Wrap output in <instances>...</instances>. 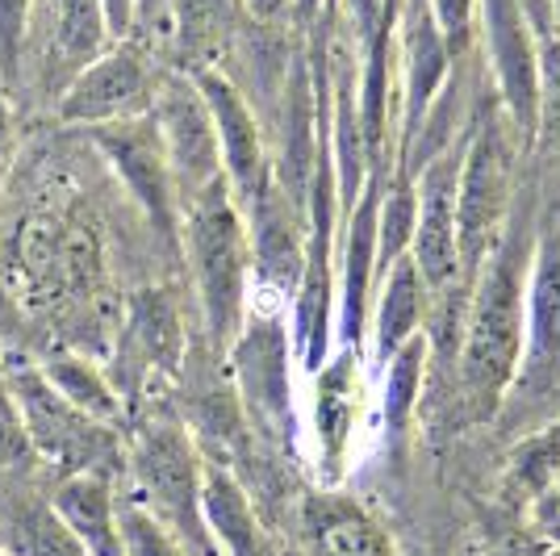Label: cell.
Here are the masks:
<instances>
[{
  "instance_id": "obj_1",
  "label": "cell",
  "mask_w": 560,
  "mask_h": 556,
  "mask_svg": "<svg viewBox=\"0 0 560 556\" xmlns=\"http://www.w3.org/2000/svg\"><path fill=\"white\" fill-rule=\"evenodd\" d=\"M532 218L514 209L506 231L490 259L468 285V310L456 364V394L468 418H493L518 377L523 356V298H527V268H532Z\"/></svg>"
},
{
  "instance_id": "obj_2",
  "label": "cell",
  "mask_w": 560,
  "mask_h": 556,
  "mask_svg": "<svg viewBox=\"0 0 560 556\" xmlns=\"http://www.w3.org/2000/svg\"><path fill=\"white\" fill-rule=\"evenodd\" d=\"M180 243L210 339L222 351H231L252 314V243H247V218L234 206L226 181H218L180 209Z\"/></svg>"
},
{
  "instance_id": "obj_3",
  "label": "cell",
  "mask_w": 560,
  "mask_h": 556,
  "mask_svg": "<svg viewBox=\"0 0 560 556\" xmlns=\"http://www.w3.org/2000/svg\"><path fill=\"white\" fill-rule=\"evenodd\" d=\"M527 142L518 139L511 117L498 109V101H486L472 117L456 176V252H460V280L472 285L481 264L490 259L498 239L514 213V176H518V151Z\"/></svg>"
},
{
  "instance_id": "obj_4",
  "label": "cell",
  "mask_w": 560,
  "mask_h": 556,
  "mask_svg": "<svg viewBox=\"0 0 560 556\" xmlns=\"http://www.w3.org/2000/svg\"><path fill=\"white\" fill-rule=\"evenodd\" d=\"M201 468L188 436L176 422H147L135 456V502L151 510L164 528L176 532V540L188 548V556H213V544L201 523Z\"/></svg>"
},
{
  "instance_id": "obj_5",
  "label": "cell",
  "mask_w": 560,
  "mask_h": 556,
  "mask_svg": "<svg viewBox=\"0 0 560 556\" xmlns=\"http://www.w3.org/2000/svg\"><path fill=\"white\" fill-rule=\"evenodd\" d=\"M4 394L13 397L18 415H22L25 440L34 448V456L59 464L63 477L71 473H105L117 464V440L109 422L80 415L68 397L50 390L43 369L25 364L4 377Z\"/></svg>"
},
{
  "instance_id": "obj_6",
  "label": "cell",
  "mask_w": 560,
  "mask_h": 556,
  "mask_svg": "<svg viewBox=\"0 0 560 556\" xmlns=\"http://www.w3.org/2000/svg\"><path fill=\"white\" fill-rule=\"evenodd\" d=\"M477 38L486 43L493 101L532 147L539 89V34L523 0H477Z\"/></svg>"
},
{
  "instance_id": "obj_7",
  "label": "cell",
  "mask_w": 560,
  "mask_h": 556,
  "mask_svg": "<svg viewBox=\"0 0 560 556\" xmlns=\"http://www.w3.org/2000/svg\"><path fill=\"white\" fill-rule=\"evenodd\" d=\"M101 268L93 227L63 218V213H34L13 247V277L25 302L47 310L63 302L71 289H84Z\"/></svg>"
},
{
  "instance_id": "obj_8",
  "label": "cell",
  "mask_w": 560,
  "mask_h": 556,
  "mask_svg": "<svg viewBox=\"0 0 560 556\" xmlns=\"http://www.w3.org/2000/svg\"><path fill=\"white\" fill-rule=\"evenodd\" d=\"M151 121H155L160 142H164L167 172H172L180 206H188L192 197H201L206 188L222 181L210 105H206V96L192 84L188 71H172V76H164V84H155Z\"/></svg>"
},
{
  "instance_id": "obj_9",
  "label": "cell",
  "mask_w": 560,
  "mask_h": 556,
  "mask_svg": "<svg viewBox=\"0 0 560 556\" xmlns=\"http://www.w3.org/2000/svg\"><path fill=\"white\" fill-rule=\"evenodd\" d=\"M247 218V243H252V298H264L256 314H277L280 305H293L305 268V209L277 185V176L264 185Z\"/></svg>"
},
{
  "instance_id": "obj_10",
  "label": "cell",
  "mask_w": 560,
  "mask_h": 556,
  "mask_svg": "<svg viewBox=\"0 0 560 556\" xmlns=\"http://www.w3.org/2000/svg\"><path fill=\"white\" fill-rule=\"evenodd\" d=\"M188 76H192V84L201 89L206 105H210L222 181L231 188L234 206L247 209L264 193V185L272 181V163H268V151H264V130H259L256 109L222 68L206 63V68L188 71Z\"/></svg>"
},
{
  "instance_id": "obj_11",
  "label": "cell",
  "mask_w": 560,
  "mask_h": 556,
  "mask_svg": "<svg viewBox=\"0 0 560 556\" xmlns=\"http://www.w3.org/2000/svg\"><path fill=\"white\" fill-rule=\"evenodd\" d=\"M465 135L440 147L431 160L415 167V239L410 255L419 264L427 285L440 293L452 280H460V252H456V176L465 155Z\"/></svg>"
},
{
  "instance_id": "obj_12",
  "label": "cell",
  "mask_w": 560,
  "mask_h": 556,
  "mask_svg": "<svg viewBox=\"0 0 560 556\" xmlns=\"http://www.w3.org/2000/svg\"><path fill=\"white\" fill-rule=\"evenodd\" d=\"M560 385V231H544L532 247L523 298V356L511 397H548ZM506 397V402H511Z\"/></svg>"
},
{
  "instance_id": "obj_13",
  "label": "cell",
  "mask_w": 560,
  "mask_h": 556,
  "mask_svg": "<svg viewBox=\"0 0 560 556\" xmlns=\"http://www.w3.org/2000/svg\"><path fill=\"white\" fill-rule=\"evenodd\" d=\"M155 80L147 68V55L117 38L105 55H96L84 71L71 76V84L59 93V117L71 126H114L130 117L151 114Z\"/></svg>"
},
{
  "instance_id": "obj_14",
  "label": "cell",
  "mask_w": 560,
  "mask_h": 556,
  "mask_svg": "<svg viewBox=\"0 0 560 556\" xmlns=\"http://www.w3.org/2000/svg\"><path fill=\"white\" fill-rule=\"evenodd\" d=\"M231 364L243 406L264 431L293 436V397H289V335L277 314H247L231 344Z\"/></svg>"
},
{
  "instance_id": "obj_15",
  "label": "cell",
  "mask_w": 560,
  "mask_h": 556,
  "mask_svg": "<svg viewBox=\"0 0 560 556\" xmlns=\"http://www.w3.org/2000/svg\"><path fill=\"white\" fill-rule=\"evenodd\" d=\"M114 30L101 0H34L30 9V43L43 55L47 80L63 93L75 71H84L96 55L114 47Z\"/></svg>"
},
{
  "instance_id": "obj_16",
  "label": "cell",
  "mask_w": 560,
  "mask_h": 556,
  "mask_svg": "<svg viewBox=\"0 0 560 556\" xmlns=\"http://www.w3.org/2000/svg\"><path fill=\"white\" fill-rule=\"evenodd\" d=\"M101 151L109 155L114 172L126 181V188L135 193V201L147 209V218L160 227V234H176V185L167 172V155L160 130L151 114L130 117V121H114V126H96L93 130Z\"/></svg>"
},
{
  "instance_id": "obj_17",
  "label": "cell",
  "mask_w": 560,
  "mask_h": 556,
  "mask_svg": "<svg viewBox=\"0 0 560 556\" xmlns=\"http://www.w3.org/2000/svg\"><path fill=\"white\" fill-rule=\"evenodd\" d=\"M397 25H401V38H397V55H401V96H397L401 130H397L394 160L415 142V135L422 130V117L431 114L435 96L444 93L447 76H452V63H456V55L447 50L435 22L427 18V9H401Z\"/></svg>"
},
{
  "instance_id": "obj_18",
  "label": "cell",
  "mask_w": 560,
  "mask_h": 556,
  "mask_svg": "<svg viewBox=\"0 0 560 556\" xmlns=\"http://www.w3.org/2000/svg\"><path fill=\"white\" fill-rule=\"evenodd\" d=\"M435 305V289L419 273L415 255H401L376 280L373 305H369V331H364V356L369 364L385 369V360L410 339H419Z\"/></svg>"
},
{
  "instance_id": "obj_19",
  "label": "cell",
  "mask_w": 560,
  "mask_h": 556,
  "mask_svg": "<svg viewBox=\"0 0 560 556\" xmlns=\"http://www.w3.org/2000/svg\"><path fill=\"white\" fill-rule=\"evenodd\" d=\"M360 418V351L335 348L327 364L314 372V440L327 482H339L348 443Z\"/></svg>"
},
{
  "instance_id": "obj_20",
  "label": "cell",
  "mask_w": 560,
  "mask_h": 556,
  "mask_svg": "<svg viewBox=\"0 0 560 556\" xmlns=\"http://www.w3.org/2000/svg\"><path fill=\"white\" fill-rule=\"evenodd\" d=\"M55 514L68 523L89 556H126L117 532V494L105 473H71L50 494Z\"/></svg>"
},
{
  "instance_id": "obj_21",
  "label": "cell",
  "mask_w": 560,
  "mask_h": 556,
  "mask_svg": "<svg viewBox=\"0 0 560 556\" xmlns=\"http://www.w3.org/2000/svg\"><path fill=\"white\" fill-rule=\"evenodd\" d=\"M201 523L210 544H218L226 556H272L247 489L218 464L201 468Z\"/></svg>"
},
{
  "instance_id": "obj_22",
  "label": "cell",
  "mask_w": 560,
  "mask_h": 556,
  "mask_svg": "<svg viewBox=\"0 0 560 556\" xmlns=\"http://www.w3.org/2000/svg\"><path fill=\"white\" fill-rule=\"evenodd\" d=\"M0 553L4 556H89L50 498H30L9 489L0 498Z\"/></svg>"
},
{
  "instance_id": "obj_23",
  "label": "cell",
  "mask_w": 560,
  "mask_h": 556,
  "mask_svg": "<svg viewBox=\"0 0 560 556\" xmlns=\"http://www.w3.org/2000/svg\"><path fill=\"white\" fill-rule=\"evenodd\" d=\"M314 556H394L389 535L348 498H314L305 510Z\"/></svg>"
},
{
  "instance_id": "obj_24",
  "label": "cell",
  "mask_w": 560,
  "mask_h": 556,
  "mask_svg": "<svg viewBox=\"0 0 560 556\" xmlns=\"http://www.w3.org/2000/svg\"><path fill=\"white\" fill-rule=\"evenodd\" d=\"M557 477H560V418H552L548 427H539L536 436L514 443L511 461L502 468L498 494H502L506 507L527 510Z\"/></svg>"
},
{
  "instance_id": "obj_25",
  "label": "cell",
  "mask_w": 560,
  "mask_h": 556,
  "mask_svg": "<svg viewBox=\"0 0 560 556\" xmlns=\"http://www.w3.org/2000/svg\"><path fill=\"white\" fill-rule=\"evenodd\" d=\"M427 372H431V348H427V335L410 339L406 348H397L385 360V385H381V418L389 427V436H406L415 410H419L422 385H427Z\"/></svg>"
},
{
  "instance_id": "obj_26",
  "label": "cell",
  "mask_w": 560,
  "mask_h": 556,
  "mask_svg": "<svg viewBox=\"0 0 560 556\" xmlns=\"http://www.w3.org/2000/svg\"><path fill=\"white\" fill-rule=\"evenodd\" d=\"M43 377L50 381V390L59 397H68L71 406L80 410V415L96 418V422H114L117 410H121V402H117L114 385L105 381V372L96 369L93 360H84V356H50L47 364H43Z\"/></svg>"
},
{
  "instance_id": "obj_27",
  "label": "cell",
  "mask_w": 560,
  "mask_h": 556,
  "mask_svg": "<svg viewBox=\"0 0 560 556\" xmlns=\"http://www.w3.org/2000/svg\"><path fill=\"white\" fill-rule=\"evenodd\" d=\"M130 339L151 360V369L172 372L185 356V331H180V314L167 302V293H139L130 305Z\"/></svg>"
},
{
  "instance_id": "obj_28",
  "label": "cell",
  "mask_w": 560,
  "mask_h": 556,
  "mask_svg": "<svg viewBox=\"0 0 560 556\" xmlns=\"http://www.w3.org/2000/svg\"><path fill=\"white\" fill-rule=\"evenodd\" d=\"M167 9L176 18L180 43L192 55H210L222 43H231L238 22H247L243 0H167Z\"/></svg>"
},
{
  "instance_id": "obj_29",
  "label": "cell",
  "mask_w": 560,
  "mask_h": 556,
  "mask_svg": "<svg viewBox=\"0 0 560 556\" xmlns=\"http://www.w3.org/2000/svg\"><path fill=\"white\" fill-rule=\"evenodd\" d=\"M532 151L560 155V38H539V89H536V130Z\"/></svg>"
},
{
  "instance_id": "obj_30",
  "label": "cell",
  "mask_w": 560,
  "mask_h": 556,
  "mask_svg": "<svg viewBox=\"0 0 560 556\" xmlns=\"http://www.w3.org/2000/svg\"><path fill=\"white\" fill-rule=\"evenodd\" d=\"M117 532L126 556H188L172 528H164L151 510L135 498H117Z\"/></svg>"
},
{
  "instance_id": "obj_31",
  "label": "cell",
  "mask_w": 560,
  "mask_h": 556,
  "mask_svg": "<svg viewBox=\"0 0 560 556\" xmlns=\"http://www.w3.org/2000/svg\"><path fill=\"white\" fill-rule=\"evenodd\" d=\"M30 9H34V0H0V89L22 80L25 43H30Z\"/></svg>"
},
{
  "instance_id": "obj_32",
  "label": "cell",
  "mask_w": 560,
  "mask_h": 556,
  "mask_svg": "<svg viewBox=\"0 0 560 556\" xmlns=\"http://www.w3.org/2000/svg\"><path fill=\"white\" fill-rule=\"evenodd\" d=\"M422 9L456 59L477 43V0H422Z\"/></svg>"
},
{
  "instance_id": "obj_33",
  "label": "cell",
  "mask_w": 560,
  "mask_h": 556,
  "mask_svg": "<svg viewBox=\"0 0 560 556\" xmlns=\"http://www.w3.org/2000/svg\"><path fill=\"white\" fill-rule=\"evenodd\" d=\"M30 456H34V448H30V440H25L22 415H18L13 397L4 394V385H0V473L22 468Z\"/></svg>"
},
{
  "instance_id": "obj_34",
  "label": "cell",
  "mask_w": 560,
  "mask_h": 556,
  "mask_svg": "<svg viewBox=\"0 0 560 556\" xmlns=\"http://www.w3.org/2000/svg\"><path fill=\"white\" fill-rule=\"evenodd\" d=\"M527 519H532V528H536L552 548H560V477L527 507Z\"/></svg>"
},
{
  "instance_id": "obj_35",
  "label": "cell",
  "mask_w": 560,
  "mask_h": 556,
  "mask_svg": "<svg viewBox=\"0 0 560 556\" xmlns=\"http://www.w3.org/2000/svg\"><path fill=\"white\" fill-rule=\"evenodd\" d=\"M101 9H105V18H109L114 38H126V34L135 30V0H101Z\"/></svg>"
},
{
  "instance_id": "obj_36",
  "label": "cell",
  "mask_w": 560,
  "mask_h": 556,
  "mask_svg": "<svg viewBox=\"0 0 560 556\" xmlns=\"http://www.w3.org/2000/svg\"><path fill=\"white\" fill-rule=\"evenodd\" d=\"M167 13V0H135V25H151Z\"/></svg>"
},
{
  "instance_id": "obj_37",
  "label": "cell",
  "mask_w": 560,
  "mask_h": 556,
  "mask_svg": "<svg viewBox=\"0 0 560 556\" xmlns=\"http://www.w3.org/2000/svg\"><path fill=\"white\" fill-rule=\"evenodd\" d=\"M9 142H13V117H9V105H4V89H0V167L9 160Z\"/></svg>"
},
{
  "instance_id": "obj_38",
  "label": "cell",
  "mask_w": 560,
  "mask_h": 556,
  "mask_svg": "<svg viewBox=\"0 0 560 556\" xmlns=\"http://www.w3.org/2000/svg\"><path fill=\"white\" fill-rule=\"evenodd\" d=\"M523 4H527V13H532L539 34H548V9H544V0H523Z\"/></svg>"
},
{
  "instance_id": "obj_39",
  "label": "cell",
  "mask_w": 560,
  "mask_h": 556,
  "mask_svg": "<svg viewBox=\"0 0 560 556\" xmlns=\"http://www.w3.org/2000/svg\"><path fill=\"white\" fill-rule=\"evenodd\" d=\"M544 9H548V34L560 38V0H544Z\"/></svg>"
},
{
  "instance_id": "obj_40",
  "label": "cell",
  "mask_w": 560,
  "mask_h": 556,
  "mask_svg": "<svg viewBox=\"0 0 560 556\" xmlns=\"http://www.w3.org/2000/svg\"><path fill=\"white\" fill-rule=\"evenodd\" d=\"M401 9H422V0H401Z\"/></svg>"
},
{
  "instance_id": "obj_41",
  "label": "cell",
  "mask_w": 560,
  "mask_h": 556,
  "mask_svg": "<svg viewBox=\"0 0 560 556\" xmlns=\"http://www.w3.org/2000/svg\"><path fill=\"white\" fill-rule=\"evenodd\" d=\"M544 556H560V548H552V544H548V548H544Z\"/></svg>"
},
{
  "instance_id": "obj_42",
  "label": "cell",
  "mask_w": 560,
  "mask_h": 556,
  "mask_svg": "<svg viewBox=\"0 0 560 556\" xmlns=\"http://www.w3.org/2000/svg\"><path fill=\"white\" fill-rule=\"evenodd\" d=\"M335 4H339V0H327V13H335Z\"/></svg>"
},
{
  "instance_id": "obj_43",
  "label": "cell",
  "mask_w": 560,
  "mask_h": 556,
  "mask_svg": "<svg viewBox=\"0 0 560 556\" xmlns=\"http://www.w3.org/2000/svg\"><path fill=\"white\" fill-rule=\"evenodd\" d=\"M0 385H4V369H0Z\"/></svg>"
},
{
  "instance_id": "obj_44",
  "label": "cell",
  "mask_w": 560,
  "mask_h": 556,
  "mask_svg": "<svg viewBox=\"0 0 560 556\" xmlns=\"http://www.w3.org/2000/svg\"><path fill=\"white\" fill-rule=\"evenodd\" d=\"M0 556H4V553H0Z\"/></svg>"
}]
</instances>
